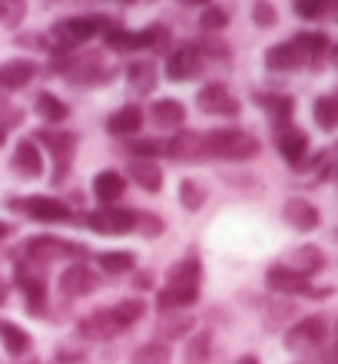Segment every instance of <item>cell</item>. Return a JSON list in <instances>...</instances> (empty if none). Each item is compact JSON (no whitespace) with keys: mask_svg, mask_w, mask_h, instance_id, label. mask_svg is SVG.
<instances>
[{"mask_svg":"<svg viewBox=\"0 0 338 364\" xmlns=\"http://www.w3.org/2000/svg\"><path fill=\"white\" fill-rule=\"evenodd\" d=\"M107 30V20L100 14H87V17H63L50 27V50L70 53V50L83 47L87 40H93L97 33Z\"/></svg>","mask_w":338,"mask_h":364,"instance_id":"cell-4","label":"cell"},{"mask_svg":"<svg viewBox=\"0 0 338 364\" xmlns=\"http://www.w3.org/2000/svg\"><path fill=\"white\" fill-rule=\"evenodd\" d=\"M206 199H209V196H206V189L196 179H189V176L179 179V205H183L186 212H199L206 205Z\"/></svg>","mask_w":338,"mask_h":364,"instance_id":"cell-41","label":"cell"},{"mask_svg":"<svg viewBox=\"0 0 338 364\" xmlns=\"http://www.w3.org/2000/svg\"><path fill=\"white\" fill-rule=\"evenodd\" d=\"M23 259L33 262V265H50V262H83L90 255L83 242H70V239H60V235H30L23 245Z\"/></svg>","mask_w":338,"mask_h":364,"instance_id":"cell-2","label":"cell"},{"mask_svg":"<svg viewBox=\"0 0 338 364\" xmlns=\"http://www.w3.org/2000/svg\"><path fill=\"white\" fill-rule=\"evenodd\" d=\"M110 311H113V318L123 325V331H126V328H133L136 321L146 315V301L143 298H123V301H116Z\"/></svg>","mask_w":338,"mask_h":364,"instance_id":"cell-40","label":"cell"},{"mask_svg":"<svg viewBox=\"0 0 338 364\" xmlns=\"http://www.w3.org/2000/svg\"><path fill=\"white\" fill-rule=\"evenodd\" d=\"M209 358H213V331L209 328L193 331L183 348V364H209Z\"/></svg>","mask_w":338,"mask_h":364,"instance_id":"cell-33","label":"cell"},{"mask_svg":"<svg viewBox=\"0 0 338 364\" xmlns=\"http://www.w3.org/2000/svg\"><path fill=\"white\" fill-rule=\"evenodd\" d=\"M292 10H295L302 20H322V17H329V14H335L338 0H299Z\"/></svg>","mask_w":338,"mask_h":364,"instance_id":"cell-42","label":"cell"},{"mask_svg":"<svg viewBox=\"0 0 338 364\" xmlns=\"http://www.w3.org/2000/svg\"><path fill=\"white\" fill-rule=\"evenodd\" d=\"M149 285H153L149 272H136V288H149Z\"/></svg>","mask_w":338,"mask_h":364,"instance_id":"cell-50","label":"cell"},{"mask_svg":"<svg viewBox=\"0 0 338 364\" xmlns=\"http://www.w3.org/2000/svg\"><path fill=\"white\" fill-rule=\"evenodd\" d=\"M229 7H223V4H203V14H199V30H203L206 37H213V33H223L226 27H229Z\"/></svg>","mask_w":338,"mask_h":364,"instance_id":"cell-38","label":"cell"},{"mask_svg":"<svg viewBox=\"0 0 338 364\" xmlns=\"http://www.w3.org/2000/svg\"><path fill=\"white\" fill-rule=\"evenodd\" d=\"M143 123H146L143 109L136 103H126V106H120L116 113L107 116V133L113 136V139H133V136L143 129Z\"/></svg>","mask_w":338,"mask_h":364,"instance_id":"cell-18","label":"cell"},{"mask_svg":"<svg viewBox=\"0 0 338 364\" xmlns=\"http://www.w3.org/2000/svg\"><path fill=\"white\" fill-rule=\"evenodd\" d=\"M312 116H315V126L325 129V133H335L338 129V93L319 96L315 106H312Z\"/></svg>","mask_w":338,"mask_h":364,"instance_id":"cell-37","label":"cell"},{"mask_svg":"<svg viewBox=\"0 0 338 364\" xmlns=\"http://www.w3.org/2000/svg\"><path fill=\"white\" fill-rule=\"evenodd\" d=\"M40 73V67L30 57H14L0 63V93H14L23 90L27 83H33V77Z\"/></svg>","mask_w":338,"mask_h":364,"instance_id":"cell-16","label":"cell"},{"mask_svg":"<svg viewBox=\"0 0 338 364\" xmlns=\"http://www.w3.org/2000/svg\"><path fill=\"white\" fill-rule=\"evenodd\" d=\"M199 282H203V262H199L196 252H189L186 259L173 262V265L166 269V285H193V288H199Z\"/></svg>","mask_w":338,"mask_h":364,"instance_id":"cell-28","label":"cell"},{"mask_svg":"<svg viewBox=\"0 0 338 364\" xmlns=\"http://www.w3.org/2000/svg\"><path fill=\"white\" fill-rule=\"evenodd\" d=\"M169 43H173V33L163 23H149L143 30H133V37H130V50H159V53H166Z\"/></svg>","mask_w":338,"mask_h":364,"instance_id":"cell-31","label":"cell"},{"mask_svg":"<svg viewBox=\"0 0 338 364\" xmlns=\"http://www.w3.org/2000/svg\"><path fill=\"white\" fill-rule=\"evenodd\" d=\"M83 225L97 235H130V232H136V209L100 205V209L83 215Z\"/></svg>","mask_w":338,"mask_h":364,"instance_id":"cell-7","label":"cell"},{"mask_svg":"<svg viewBox=\"0 0 338 364\" xmlns=\"http://www.w3.org/2000/svg\"><path fill=\"white\" fill-rule=\"evenodd\" d=\"M275 149L289 166H302L305 163V153H309V136L295 129V126H285L275 133Z\"/></svg>","mask_w":338,"mask_h":364,"instance_id":"cell-22","label":"cell"},{"mask_svg":"<svg viewBox=\"0 0 338 364\" xmlns=\"http://www.w3.org/2000/svg\"><path fill=\"white\" fill-rule=\"evenodd\" d=\"M126 176H130L143 192H159L163 189V169H159L156 163H149V159H130Z\"/></svg>","mask_w":338,"mask_h":364,"instance_id":"cell-32","label":"cell"},{"mask_svg":"<svg viewBox=\"0 0 338 364\" xmlns=\"http://www.w3.org/2000/svg\"><path fill=\"white\" fill-rule=\"evenodd\" d=\"M126 192V176L116 169H103L93 176V196L100 199V205H116L120 196Z\"/></svg>","mask_w":338,"mask_h":364,"instance_id":"cell-29","label":"cell"},{"mask_svg":"<svg viewBox=\"0 0 338 364\" xmlns=\"http://www.w3.org/2000/svg\"><path fill=\"white\" fill-rule=\"evenodd\" d=\"M97 265L103 269V275H130L136 269V255L126 249H113V252H100Z\"/></svg>","mask_w":338,"mask_h":364,"instance_id":"cell-36","label":"cell"},{"mask_svg":"<svg viewBox=\"0 0 338 364\" xmlns=\"http://www.w3.org/2000/svg\"><path fill=\"white\" fill-rule=\"evenodd\" d=\"M14 275H17V288L23 291V298H27L30 315H43V305H47V278H43L40 265L23 259V262H17Z\"/></svg>","mask_w":338,"mask_h":364,"instance_id":"cell-11","label":"cell"},{"mask_svg":"<svg viewBox=\"0 0 338 364\" xmlns=\"http://www.w3.org/2000/svg\"><path fill=\"white\" fill-rule=\"evenodd\" d=\"M236 364H262V361H259V358H255V355H242Z\"/></svg>","mask_w":338,"mask_h":364,"instance_id":"cell-52","label":"cell"},{"mask_svg":"<svg viewBox=\"0 0 338 364\" xmlns=\"http://www.w3.org/2000/svg\"><path fill=\"white\" fill-rule=\"evenodd\" d=\"M156 63L153 60H130L126 63V83L136 96H149L156 90Z\"/></svg>","mask_w":338,"mask_h":364,"instance_id":"cell-27","label":"cell"},{"mask_svg":"<svg viewBox=\"0 0 338 364\" xmlns=\"http://www.w3.org/2000/svg\"><path fill=\"white\" fill-rule=\"evenodd\" d=\"M70 87H80V90H93V87H107L116 80V67H110L103 53H83V57L70 60L67 73H63Z\"/></svg>","mask_w":338,"mask_h":364,"instance_id":"cell-5","label":"cell"},{"mask_svg":"<svg viewBox=\"0 0 338 364\" xmlns=\"http://www.w3.org/2000/svg\"><path fill=\"white\" fill-rule=\"evenodd\" d=\"M196 106L203 109V113H209V116H239V109H242V103L236 100V96L229 93V87L226 83H206L199 93H196Z\"/></svg>","mask_w":338,"mask_h":364,"instance_id":"cell-14","label":"cell"},{"mask_svg":"<svg viewBox=\"0 0 338 364\" xmlns=\"http://www.w3.org/2000/svg\"><path fill=\"white\" fill-rule=\"evenodd\" d=\"M0 345H4V351H7L10 358H27L30 348H33V338H30V331H23L20 325L0 318Z\"/></svg>","mask_w":338,"mask_h":364,"instance_id":"cell-30","label":"cell"},{"mask_svg":"<svg viewBox=\"0 0 338 364\" xmlns=\"http://www.w3.org/2000/svg\"><path fill=\"white\" fill-rule=\"evenodd\" d=\"M77 335L83 341H113V338L123 335V325L113 318L110 308H97V311H90L77 321Z\"/></svg>","mask_w":338,"mask_h":364,"instance_id":"cell-13","label":"cell"},{"mask_svg":"<svg viewBox=\"0 0 338 364\" xmlns=\"http://www.w3.org/2000/svg\"><path fill=\"white\" fill-rule=\"evenodd\" d=\"M17 212L30 215L33 222H70L73 219V209H70L63 199L57 196H27V199L10 202Z\"/></svg>","mask_w":338,"mask_h":364,"instance_id":"cell-10","label":"cell"},{"mask_svg":"<svg viewBox=\"0 0 338 364\" xmlns=\"http://www.w3.org/2000/svg\"><path fill=\"white\" fill-rule=\"evenodd\" d=\"M319 364H338V348H329V351H319Z\"/></svg>","mask_w":338,"mask_h":364,"instance_id":"cell-48","label":"cell"},{"mask_svg":"<svg viewBox=\"0 0 338 364\" xmlns=\"http://www.w3.org/2000/svg\"><path fill=\"white\" fill-rule=\"evenodd\" d=\"M10 232H14V225H10V222H4V219H0V242L7 239Z\"/></svg>","mask_w":338,"mask_h":364,"instance_id":"cell-51","label":"cell"},{"mask_svg":"<svg viewBox=\"0 0 338 364\" xmlns=\"http://www.w3.org/2000/svg\"><path fill=\"white\" fill-rule=\"evenodd\" d=\"M20 119H23V113H20L17 106H10V103H7V96L0 93V129L7 133L10 126H17Z\"/></svg>","mask_w":338,"mask_h":364,"instance_id":"cell-45","label":"cell"},{"mask_svg":"<svg viewBox=\"0 0 338 364\" xmlns=\"http://www.w3.org/2000/svg\"><path fill=\"white\" fill-rule=\"evenodd\" d=\"M196 328V318L189 311H163V315L156 318V341H183L186 335H193Z\"/></svg>","mask_w":338,"mask_h":364,"instance_id":"cell-19","label":"cell"},{"mask_svg":"<svg viewBox=\"0 0 338 364\" xmlns=\"http://www.w3.org/2000/svg\"><path fill=\"white\" fill-rule=\"evenodd\" d=\"M203 143H206V159H223V163H249L262 149L259 139L249 129H239V126L209 129V133H203Z\"/></svg>","mask_w":338,"mask_h":364,"instance_id":"cell-1","label":"cell"},{"mask_svg":"<svg viewBox=\"0 0 338 364\" xmlns=\"http://www.w3.org/2000/svg\"><path fill=\"white\" fill-rule=\"evenodd\" d=\"M33 143H43V149H47L50 159H53V176H50V182H53V186H63L70 166H73V156H77L80 136L70 133V129H57V126H40L37 133H33Z\"/></svg>","mask_w":338,"mask_h":364,"instance_id":"cell-3","label":"cell"},{"mask_svg":"<svg viewBox=\"0 0 338 364\" xmlns=\"http://www.w3.org/2000/svg\"><path fill=\"white\" fill-rule=\"evenodd\" d=\"M23 14H27V4H7V7H4V23H7V27H17V20L23 17Z\"/></svg>","mask_w":338,"mask_h":364,"instance_id":"cell-47","label":"cell"},{"mask_svg":"<svg viewBox=\"0 0 338 364\" xmlns=\"http://www.w3.org/2000/svg\"><path fill=\"white\" fill-rule=\"evenodd\" d=\"M335 341H338V325H335Z\"/></svg>","mask_w":338,"mask_h":364,"instance_id":"cell-55","label":"cell"},{"mask_svg":"<svg viewBox=\"0 0 338 364\" xmlns=\"http://www.w3.org/2000/svg\"><path fill=\"white\" fill-rule=\"evenodd\" d=\"M4 139H7V133H4V129H0V146H4Z\"/></svg>","mask_w":338,"mask_h":364,"instance_id":"cell-53","label":"cell"},{"mask_svg":"<svg viewBox=\"0 0 338 364\" xmlns=\"http://www.w3.org/2000/svg\"><path fill=\"white\" fill-rule=\"evenodd\" d=\"M282 219H285V225L295 232H315L322 225V212L315 209L309 199L295 196V199H289L282 205Z\"/></svg>","mask_w":338,"mask_h":364,"instance_id":"cell-17","label":"cell"},{"mask_svg":"<svg viewBox=\"0 0 338 364\" xmlns=\"http://www.w3.org/2000/svg\"><path fill=\"white\" fill-rule=\"evenodd\" d=\"M130 364H173V351H169V345H163V341H146V345H139L130 355Z\"/></svg>","mask_w":338,"mask_h":364,"instance_id":"cell-39","label":"cell"},{"mask_svg":"<svg viewBox=\"0 0 338 364\" xmlns=\"http://www.w3.org/2000/svg\"><path fill=\"white\" fill-rule=\"evenodd\" d=\"M203 53L196 43H183V47H173L169 57H166V80L169 83H189L203 73Z\"/></svg>","mask_w":338,"mask_h":364,"instance_id":"cell-9","label":"cell"},{"mask_svg":"<svg viewBox=\"0 0 338 364\" xmlns=\"http://www.w3.org/2000/svg\"><path fill=\"white\" fill-rule=\"evenodd\" d=\"M252 20H255V27H275L279 14L272 4H252Z\"/></svg>","mask_w":338,"mask_h":364,"instance_id":"cell-46","label":"cell"},{"mask_svg":"<svg viewBox=\"0 0 338 364\" xmlns=\"http://www.w3.org/2000/svg\"><path fill=\"white\" fill-rule=\"evenodd\" d=\"M149 119H153L156 129L179 133L186 123V103H179V100H156V103L149 106Z\"/></svg>","mask_w":338,"mask_h":364,"instance_id":"cell-25","label":"cell"},{"mask_svg":"<svg viewBox=\"0 0 338 364\" xmlns=\"http://www.w3.org/2000/svg\"><path fill=\"white\" fill-rule=\"evenodd\" d=\"M97 285H100V275H93V269H90L87 262H70L57 278V291L63 301L87 298L90 291H97Z\"/></svg>","mask_w":338,"mask_h":364,"instance_id":"cell-8","label":"cell"},{"mask_svg":"<svg viewBox=\"0 0 338 364\" xmlns=\"http://www.w3.org/2000/svg\"><path fill=\"white\" fill-rule=\"evenodd\" d=\"M252 100H255V106H262V109L269 113L272 126H275V133H279V129H285V126H292L295 100H292L289 93H255Z\"/></svg>","mask_w":338,"mask_h":364,"instance_id":"cell-20","label":"cell"},{"mask_svg":"<svg viewBox=\"0 0 338 364\" xmlns=\"http://www.w3.org/2000/svg\"><path fill=\"white\" fill-rule=\"evenodd\" d=\"M329 338V318L325 315H309V318H299L295 325L285 328L282 335V345L295 351V355H309V351H319Z\"/></svg>","mask_w":338,"mask_h":364,"instance_id":"cell-6","label":"cell"},{"mask_svg":"<svg viewBox=\"0 0 338 364\" xmlns=\"http://www.w3.org/2000/svg\"><path fill=\"white\" fill-rule=\"evenodd\" d=\"M292 43L302 50V57L309 60L312 67H319V60L329 53V37L325 33H315V30H305V33H295Z\"/></svg>","mask_w":338,"mask_h":364,"instance_id":"cell-35","label":"cell"},{"mask_svg":"<svg viewBox=\"0 0 338 364\" xmlns=\"http://www.w3.org/2000/svg\"><path fill=\"white\" fill-rule=\"evenodd\" d=\"M305 63H309V60L302 57V50L295 47L292 40L265 50V67H269L272 73H295V70H302Z\"/></svg>","mask_w":338,"mask_h":364,"instance_id":"cell-24","label":"cell"},{"mask_svg":"<svg viewBox=\"0 0 338 364\" xmlns=\"http://www.w3.org/2000/svg\"><path fill=\"white\" fill-rule=\"evenodd\" d=\"M282 265L292 269V272H299L302 278H312V275H319V272L325 269V255H322L319 245H299V249L292 252Z\"/></svg>","mask_w":338,"mask_h":364,"instance_id":"cell-26","label":"cell"},{"mask_svg":"<svg viewBox=\"0 0 338 364\" xmlns=\"http://www.w3.org/2000/svg\"><path fill=\"white\" fill-rule=\"evenodd\" d=\"M7 301H10V282L7 278H0V308L7 305Z\"/></svg>","mask_w":338,"mask_h":364,"instance_id":"cell-49","label":"cell"},{"mask_svg":"<svg viewBox=\"0 0 338 364\" xmlns=\"http://www.w3.org/2000/svg\"><path fill=\"white\" fill-rule=\"evenodd\" d=\"M33 113H37L47 126H57V123H63V119L70 116V106L63 103L60 96H53L47 90V93H40L37 100H33Z\"/></svg>","mask_w":338,"mask_h":364,"instance_id":"cell-34","label":"cell"},{"mask_svg":"<svg viewBox=\"0 0 338 364\" xmlns=\"http://www.w3.org/2000/svg\"><path fill=\"white\" fill-rule=\"evenodd\" d=\"M199 301V288L193 285H163L156 291V308L163 311H189Z\"/></svg>","mask_w":338,"mask_h":364,"instance_id":"cell-23","label":"cell"},{"mask_svg":"<svg viewBox=\"0 0 338 364\" xmlns=\"http://www.w3.org/2000/svg\"><path fill=\"white\" fill-rule=\"evenodd\" d=\"M4 7H7V4H0V20H4Z\"/></svg>","mask_w":338,"mask_h":364,"instance_id":"cell-54","label":"cell"},{"mask_svg":"<svg viewBox=\"0 0 338 364\" xmlns=\"http://www.w3.org/2000/svg\"><path fill=\"white\" fill-rule=\"evenodd\" d=\"M10 166H14V173L23 176V179H40V176H43V153H40V146L33 143V139H20Z\"/></svg>","mask_w":338,"mask_h":364,"instance_id":"cell-21","label":"cell"},{"mask_svg":"<svg viewBox=\"0 0 338 364\" xmlns=\"http://www.w3.org/2000/svg\"><path fill=\"white\" fill-rule=\"evenodd\" d=\"M265 285L272 288V291H279V295H329V288H312L309 278H302L299 272L285 269V265H272L269 272H265Z\"/></svg>","mask_w":338,"mask_h":364,"instance_id":"cell-15","label":"cell"},{"mask_svg":"<svg viewBox=\"0 0 338 364\" xmlns=\"http://www.w3.org/2000/svg\"><path fill=\"white\" fill-rule=\"evenodd\" d=\"M136 232H139L143 239H159L166 232L163 215H156V212H136Z\"/></svg>","mask_w":338,"mask_h":364,"instance_id":"cell-44","label":"cell"},{"mask_svg":"<svg viewBox=\"0 0 338 364\" xmlns=\"http://www.w3.org/2000/svg\"><path fill=\"white\" fill-rule=\"evenodd\" d=\"M163 153L173 159V163H203L206 159V143H203V133L196 129H179L173 133L169 139L163 143Z\"/></svg>","mask_w":338,"mask_h":364,"instance_id":"cell-12","label":"cell"},{"mask_svg":"<svg viewBox=\"0 0 338 364\" xmlns=\"http://www.w3.org/2000/svg\"><path fill=\"white\" fill-rule=\"evenodd\" d=\"M126 153H130V159H149V163H156V156L163 153V143L146 139V136H133L126 143Z\"/></svg>","mask_w":338,"mask_h":364,"instance_id":"cell-43","label":"cell"},{"mask_svg":"<svg viewBox=\"0 0 338 364\" xmlns=\"http://www.w3.org/2000/svg\"><path fill=\"white\" fill-rule=\"evenodd\" d=\"M335 60H338V47H335Z\"/></svg>","mask_w":338,"mask_h":364,"instance_id":"cell-56","label":"cell"}]
</instances>
